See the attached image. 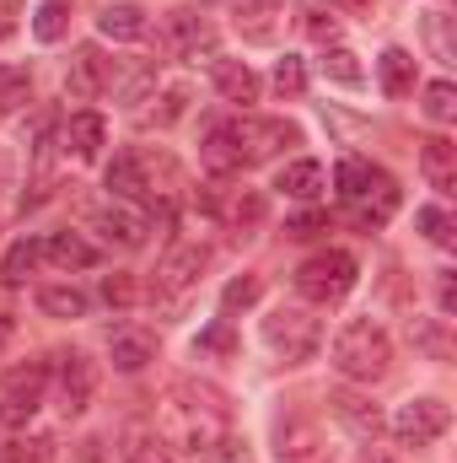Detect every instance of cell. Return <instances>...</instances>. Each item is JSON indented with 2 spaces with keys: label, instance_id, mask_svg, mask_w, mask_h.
<instances>
[{
  "label": "cell",
  "instance_id": "4fadbf2b",
  "mask_svg": "<svg viewBox=\"0 0 457 463\" xmlns=\"http://www.w3.org/2000/svg\"><path fill=\"white\" fill-rule=\"evenodd\" d=\"M167 43H173L178 54H189V60H200V54L216 60V33H210V22H205L200 11H189V5L167 11Z\"/></svg>",
  "mask_w": 457,
  "mask_h": 463
},
{
  "label": "cell",
  "instance_id": "484cf974",
  "mask_svg": "<svg viewBox=\"0 0 457 463\" xmlns=\"http://www.w3.org/2000/svg\"><path fill=\"white\" fill-rule=\"evenodd\" d=\"M38 307H43L49 318H87L92 297L76 291V286H43V291H38Z\"/></svg>",
  "mask_w": 457,
  "mask_h": 463
},
{
  "label": "cell",
  "instance_id": "ac0fdd59",
  "mask_svg": "<svg viewBox=\"0 0 457 463\" xmlns=\"http://www.w3.org/2000/svg\"><path fill=\"white\" fill-rule=\"evenodd\" d=\"M210 76H216V92H221L227 103H242V109H247V103H258V76H253L242 60H216V65H210Z\"/></svg>",
  "mask_w": 457,
  "mask_h": 463
},
{
  "label": "cell",
  "instance_id": "ffe728a7",
  "mask_svg": "<svg viewBox=\"0 0 457 463\" xmlns=\"http://www.w3.org/2000/svg\"><path fill=\"white\" fill-rule=\"evenodd\" d=\"M43 259L60 264V269H92L98 264V248L87 237H76V232H54V237H43Z\"/></svg>",
  "mask_w": 457,
  "mask_h": 463
},
{
  "label": "cell",
  "instance_id": "f546056e",
  "mask_svg": "<svg viewBox=\"0 0 457 463\" xmlns=\"http://www.w3.org/2000/svg\"><path fill=\"white\" fill-rule=\"evenodd\" d=\"M323 76H329V81H340V87H360V81H366L360 60H355L350 49H340V43H334V49L323 54Z\"/></svg>",
  "mask_w": 457,
  "mask_h": 463
},
{
  "label": "cell",
  "instance_id": "277c9868",
  "mask_svg": "<svg viewBox=\"0 0 457 463\" xmlns=\"http://www.w3.org/2000/svg\"><path fill=\"white\" fill-rule=\"evenodd\" d=\"M334 184H340V200L366 222V227H382V222L398 211V184H393V173L371 167L366 156H344L340 173H334Z\"/></svg>",
  "mask_w": 457,
  "mask_h": 463
},
{
  "label": "cell",
  "instance_id": "e575fe53",
  "mask_svg": "<svg viewBox=\"0 0 457 463\" xmlns=\"http://www.w3.org/2000/svg\"><path fill=\"white\" fill-rule=\"evenodd\" d=\"M43 458H49V442H16V437L0 442V463H43Z\"/></svg>",
  "mask_w": 457,
  "mask_h": 463
},
{
  "label": "cell",
  "instance_id": "30bf717a",
  "mask_svg": "<svg viewBox=\"0 0 457 463\" xmlns=\"http://www.w3.org/2000/svg\"><path fill=\"white\" fill-rule=\"evenodd\" d=\"M49 377H54V393H60V410H65V415H81V410L92 404V393H98V366H92L81 350H65V355L49 366Z\"/></svg>",
  "mask_w": 457,
  "mask_h": 463
},
{
  "label": "cell",
  "instance_id": "ab89813d",
  "mask_svg": "<svg viewBox=\"0 0 457 463\" xmlns=\"http://www.w3.org/2000/svg\"><path fill=\"white\" fill-rule=\"evenodd\" d=\"M103 302H108V307H129V302H135V280H129V275H108V280H103Z\"/></svg>",
  "mask_w": 457,
  "mask_h": 463
},
{
  "label": "cell",
  "instance_id": "7bdbcfd3",
  "mask_svg": "<svg viewBox=\"0 0 457 463\" xmlns=\"http://www.w3.org/2000/svg\"><path fill=\"white\" fill-rule=\"evenodd\" d=\"M124 463H173V458H167L162 442H140V448H129V458Z\"/></svg>",
  "mask_w": 457,
  "mask_h": 463
},
{
  "label": "cell",
  "instance_id": "ee69618b",
  "mask_svg": "<svg viewBox=\"0 0 457 463\" xmlns=\"http://www.w3.org/2000/svg\"><path fill=\"white\" fill-rule=\"evenodd\" d=\"M11 329H16V313H11V291L0 286V350H5V340H11Z\"/></svg>",
  "mask_w": 457,
  "mask_h": 463
},
{
  "label": "cell",
  "instance_id": "4dcf8cb0",
  "mask_svg": "<svg viewBox=\"0 0 457 463\" xmlns=\"http://www.w3.org/2000/svg\"><path fill=\"white\" fill-rule=\"evenodd\" d=\"M425 118H436V124H452L457 118V87L452 81H431V87H425Z\"/></svg>",
  "mask_w": 457,
  "mask_h": 463
},
{
  "label": "cell",
  "instance_id": "7c38bea8",
  "mask_svg": "<svg viewBox=\"0 0 457 463\" xmlns=\"http://www.w3.org/2000/svg\"><path fill=\"white\" fill-rule=\"evenodd\" d=\"M114 87V65L87 43V49H76V60H70V71H65V92L70 98H81V103H92V98H103Z\"/></svg>",
  "mask_w": 457,
  "mask_h": 463
},
{
  "label": "cell",
  "instance_id": "f6af8a7d",
  "mask_svg": "<svg viewBox=\"0 0 457 463\" xmlns=\"http://www.w3.org/2000/svg\"><path fill=\"white\" fill-rule=\"evenodd\" d=\"M16 5H22V0H0V38L11 33V16H16Z\"/></svg>",
  "mask_w": 457,
  "mask_h": 463
},
{
  "label": "cell",
  "instance_id": "ba28073f",
  "mask_svg": "<svg viewBox=\"0 0 457 463\" xmlns=\"http://www.w3.org/2000/svg\"><path fill=\"white\" fill-rule=\"evenodd\" d=\"M275 458L280 463H334L329 431L307 415H280L275 420Z\"/></svg>",
  "mask_w": 457,
  "mask_h": 463
},
{
  "label": "cell",
  "instance_id": "5bb4252c",
  "mask_svg": "<svg viewBox=\"0 0 457 463\" xmlns=\"http://www.w3.org/2000/svg\"><path fill=\"white\" fill-rule=\"evenodd\" d=\"M108 194L124 205H151V178H145V151H124L108 162Z\"/></svg>",
  "mask_w": 457,
  "mask_h": 463
},
{
  "label": "cell",
  "instance_id": "2e32d148",
  "mask_svg": "<svg viewBox=\"0 0 457 463\" xmlns=\"http://www.w3.org/2000/svg\"><path fill=\"white\" fill-rule=\"evenodd\" d=\"M420 173H425V184L436 194H457V146L447 135H431L420 146Z\"/></svg>",
  "mask_w": 457,
  "mask_h": 463
},
{
  "label": "cell",
  "instance_id": "4316f807",
  "mask_svg": "<svg viewBox=\"0 0 457 463\" xmlns=\"http://www.w3.org/2000/svg\"><path fill=\"white\" fill-rule=\"evenodd\" d=\"M43 264V242H33V237H22L11 253H5V286H22L33 269Z\"/></svg>",
  "mask_w": 457,
  "mask_h": 463
},
{
  "label": "cell",
  "instance_id": "9c48e42d",
  "mask_svg": "<svg viewBox=\"0 0 457 463\" xmlns=\"http://www.w3.org/2000/svg\"><path fill=\"white\" fill-rule=\"evenodd\" d=\"M447 426H452V410H447L442 399H409V404H398V415H393V437H398L404 448H431Z\"/></svg>",
  "mask_w": 457,
  "mask_h": 463
},
{
  "label": "cell",
  "instance_id": "7dc6e473",
  "mask_svg": "<svg viewBox=\"0 0 457 463\" xmlns=\"http://www.w3.org/2000/svg\"><path fill=\"white\" fill-rule=\"evenodd\" d=\"M264 5H280V11H285V0H264Z\"/></svg>",
  "mask_w": 457,
  "mask_h": 463
},
{
  "label": "cell",
  "instance_id": "60d3db41",
  "mask_svg": "<svg viewBox=\"0 0 457 463\" xmlns=\"http://www.w3.org/2000/svg\"><path fill=\"white\" fill-rule=\"evenodd\" d=\"M323 227H329V222H323L318 211H307V216H291V222H285V237H318Z\"/></svg>",
  "mask_w": 457,
  "mask_h": 463
},
{
  "label": "cell",
  "instance_id": "1f68e13d",
  "mask_svg": "<svg viewBox=\"0 0 457 463\" xmlns=\"http://www.w3.org/2000/svg\"><path fill=\"white\" fill-rule=\"evenodd\" d=\"M415 222H420V232H425V237H431L436 248H452V237H457V222L447 216V211H442V205H425V211H420Z\"/></svg>",
  "mask_w": 457,
  "mask_h": 463
},
{
  "label": "cell",
  "instance_id": "d590c367",
  "mask_svg": "<svg viewBox=\"0 0 457 463\" xmlns=\"http://www.w3.org/2000/svg\"><path fill=\"white\" fill-rule=\"evenodd\" d=\"M258 291H264V286H258V275H242V280H231L227 291H221V307H227V313H237V307L258 302Z\"/></svg>",
  "mask_w": 457,
  "mask_h": 463
},
{
  "label": "cell",
  "instance_id": "9a60e30c",
  "mask_svg": "<svg viewBox=\"0 0 457 463\" xmlns=\"http://www.w3.org/2000/svg\"><path fill=\"white\" fill-rule=\"evenodd\" d=\"M92 227L103 232L108 242H118V248H140V242H145V232H151V222H145V211H140V205L114 200V205H103V211L92 216Z\"/></svg>",
  "mask_w": 457,
  "mask_h": 463
},
{
  "label": "cell",
  "instance_id": "bcb514c9",
  "mask_svg": "<svg viewBox=\"0 0 457 463\" xmlns=\"http://www.w3.org/2000/svg\"><path fill=\"white\" fill-rule=\"evenodd\" d=\"M360 463H404V458H393L387 448H366V453H360Z\"/></svg>",
  "mask_w": 457,
  "mask_h": 463
},
{
  "label": "cell",
  "instance_id": "d4e9b609",
  "mask_svg": "<svg viewBox=\"0 0 457 463\" xmlns=\"http://www.w3.org/2000/svg\"><path fill=\"white\" fill-rule=\"evenodd\" d=\"M216 216L231 222V227H253V222L264 216V194H253V189H227V194H216Z\"/></svg>",
  "mask_w": 457,
  "mask_h": 463
},
{
  "label": "cell",
  "instance_id": "7a4b0ae2",
  "mask_svg": "<svg viewBox=\"0 0 457 463\" xmlns=\"http://www.w3.org/2000/svg\"><path fill=\"white\" fill-rule=\"evenodd\" d=\"M167 437L178 448H189V453H210L227 437V404H221V393L178 383L173 399H167Z\"/></svg>",
  "mask_w": 457,
  "mask_h": 463
},
{
  "label": "cell",
  "instance_id": "f35d334b",
  "mask_svg": "<svg viewBox=\"0 0 457 463\" xmlns=\"http://www.w3.org/2000/svg\"><path fill=\"white\" fill-rule=\"evenodd\" d=\"M151 76H156L151 65H129V76L118 81V92H124L129 103H140V98H145V87H151Z\"/></svg>",
  "mask_w": 457,
  "mask_h": 463
},
{
  "label": "cell",
  "instance_id": "3957f363",
  "mask_svg": "<svg viewBox=\"0 0 457 463\" xmlns=\"http://www.w3.org/2000/svg\"><path fill=\"white\" fill-rule=\"evenodd\" d=\"M334 372H340L344 383H382L387 372H393V340H387V329L382 324H371V318H350L340 329V340H334Z\"/></svg>",
  "mask_w": 457,
  "mask_h": 463
},
{
  "label": "cell",
  "instance_id": "8992f818",
  "mask_svg": "<svg viewBox=\"0 0 457 463\" xmlns=\"http://www.w3.org/2000/svg\"><path fill=\"white\" fill-rule=\"evenodd\" d=\"M264 345L275 350L285 366H296V361H307L312 350L323 345V324L307 307H275L264 318Z\"/></svg>",
  "mask_w": 457,
  "mask_h": 463
},
{
  "label": "cell",
  "instance_id": "6da1fadb",
  "mask_svg": "<svg viewBox=\"0 0 457 463\" xmlns=\"http://www.w3.org/2000/svg\"><path fill=\"white\" fill-rule=\"evenodd\" d=\"M285 146H296V124L285 118H231L216 124L205 135V167L210 173H242V167H258L269 156H280Z\"/></svg>",
  "mask_w": 457,
  "mask_h": 463
},
{
  "label": "cell",
  "instance_id": "d6a6232c",
  "mask_svg": "<svg viewBox=\"0 0 457 463\" xmlns=\"http://www.w3.org/2000/svg\"><path fill=\"white\" fill-rule=\"evenodd\" d=\"M275 92H280V98H302V92H307V71H302L296 54H285V60L275 65Z\"/></svg>",
  "mask_w": 457,
  "mask_h": 463
},
{
  "label": "cell",
  "instance_id": "e0dca14e",
  "mask_svg": "<svg viewBox=\"0 0 457 463\" xmlns=\"http://www.w3.org/2000/svg\"><path fill=\"white\" fill-rule=\"evenodd\" d=\"M103 140H108V124H103V114H76L70 124H65V151H70L76 162L103 156Z\"/></svg>",
  "mask_w": 457,
  "mask_h": 463
},
{
  "label": "cell",
  "instance_id": "f1b7e54d",
  "mask_svg": "<svg viewBox=\"0 0 457 463\" xmlns=\"http://www.w3.org/2000/svg\"><path fill=\"white\" fill-rule=\"evenodd\" d=\"M27 92H33V76H27L22 65H0V114L22 109V103H27Z\"/></svg>",
  "mask_w": 457,
  "mask_h": 463
},
{
  "label": "cell",
  "instance_id": "44dd1931",
  "mask_svg": "<svg viewBox=\"0 0 457 463\" xmlns=\"http://www.w3.org/2000/svg\"><path fill=\"white\" fill-rule=\"evenodd\" d=\"M98 27H103V38H114V43H140V38H145V11L129 5V0H114V5H103Z\"/></svg>",
  "mask_w": 457,
  "mask_h": 463
},
{
  "label": "cell",
  "instance_id": "5b68a950",
  "mask_svg": "<svg viewBox=\"0 0 457 463\" xmlns=\"http://www.w3.org/2000/svg\"><path fill=\"white\" fill-rule=\"evenodd\" d=\"M355 275H360L355 253H344V248H323V253H312V259L296 269V291H302L307 302L329 307V302H344V297L355 291Z\"/></svg>",
  "mask_w": 457,
  "mask_h": 463
},
{
  "label": "cell",
  "instance_id": "cb8c5ba5",
  "mask_svg": "<svg viewBox=\"0 0 457 463\" xmlns=\"http://www.w3.org/2000/svg\"><path fill=\"white\" fill-rule=\"evenodd\" d=\"M275 189L291 194V200H318V189H323V167H318V162H291V167H280Z\"/></svg>",
  "mask_w": 457,
  "mask_h": 463
},
{
  "label": "cell",
  "instance_id": "836d02e7",
  "mask_svg": "<svg viewBox=\"0 0 457 463\" xmlns=\"http://www.w3.org/2000/svg\"><path fill=\"white\" fill-rule=\"evenodd\" d=\"M409 335H415V345L431 350L436 361H442V355H452V340H447V335H442L436 324H425V318H409Z\"/></svg>",
  "mask_w": 457,
  "mask_h": 463
},
{
  "label": "cell",
  "instance_id": "b9f144b4",
  "mask_svg": "<svg viewBox=\"0 0 457 463\" xmlns=\"http://www.w3.org/2000/svg\"><path fill=\"white\" fill-rule=\"evenodd\" d=\"M323 5H329L334 16H366V22L377 16V0H323Z\"/></svg>",
  "mask_w": 457,
  "mask_h": 463
},
{
  "label": "cell",
  "instance_id": "8fae6325",
  "mask_svg": "<svg viewBox=\"0 0 457 463\" xmlns=\"http://www.w3.org/2000/svg\"><path fill=\"white\" fill-rule=\"evenodd\" d=\"M205 264H210V248L205 242H178L162 264H156V297H183V291H194L200 286V275H205Z\"/></svg>",
  "mask_w": 457,
  "mask_h": 463
},
{
  "label": "cell",
  "instance_id": "74e56055",
  "mask_svg": "<svg viewBox=\"0 0 457 463\" xmlns=\"http://www.w3.org/2000/svg\"><path fill=\"white\" fill-rule=\"evenodd\" d=\"M307 33H312L318 43H334V38H340V16L323 5V11H312V16H307Z\"/></svg>",
  "mask_w": 457,
  "mask_h": 463
},
{
  "label": "cell",
  "instance_id": "52a82bcc",
  "mask_svg": "<svg viewBox=\"0 0 457 463\" xmlns=\"http://www.w3.org/2000/svg\"><path fill=\"white\" fill-rule=\"evenodd\" d=\"M43 393H49V366H43V361L11 366V372H5V383H0V420H5V426L33 420V415H38V404H43Z\"/></svg>",
  "mask_w": 457,
  "mask_h": 463
},
{
  "label": "cell",
  "instance_id": "8d00e7d4",
  "mask_svg": "<svg viewBox=\"0 0 457 463\" xmlns=\"http://www.w3.org/2000/svg\"><path fill=\"white\" fill-rule=\"evenodd\" d=\"M425 38H431L436 60H452V38H447V11H431V16H425Z\"/></svg>",
  "mask_w": 457,
  "mask_h": 463
},
{
  "label": "cell",
  "instance_id": "603a6c76",
  "mask_svg": "<svg viewBox=\"0 0 457 463\" xmlns=\"http://www.w3.org/2000/svg\"><path fill=\"white\" fill-rule=\"evenodd\" d=\"M377 76H382V92H387V98L415 92V54H409V49H382Z\"/></svg>",
  "mask_w": 457,
  "mask_h": 463
},
{
  "label": "cell",
  "instance_id": "83f0119b",
  "mask_svg": "<svg viewBox=\"0 0 457 463\" xmlns=\"http://www.w3.org/2000/svg\"><path fill=\"white\" fill-rule=\"evenodd\" d=\"M65 16H70L65 0H38V11H33V33H38V43H60V38H65Z\"/></svg>",
  "mask_w": 457,
  "mask_h": 463
},
{
  "label": "cell",
  "instance_id": "7402d4cb",
  "mask_svg": "<svg viewBox=\"0 0 457 463\" xmlns=\"http://www.w3.org/2000/svg\"><path fill=\"white\" fill-rule=\"evenodd\" d=\"M108 355H114L118 372H145L156 361V340L140 335V329H118L114 340H108Z\"/></svg>",
  "mask_w": 457,
  "mask_h": 463
},
{
  "label": "cell",
  "instance_id": "d6986e66",
  "mask_svg": "<svg viewBox=\"0 0 457 463\" xmlns=\"http://www.w3.org/2000/svg\"><path fill=\"white\" fill-rule=\"evenodd\" d=\"M329 404H334V415H340V420L355 431V437H360V442H377L382 415H377V404H371V399H360V393H334Z\"/></svg>",
  "mask_w": 457,
  "mask_h": 463
}]
</instances>
